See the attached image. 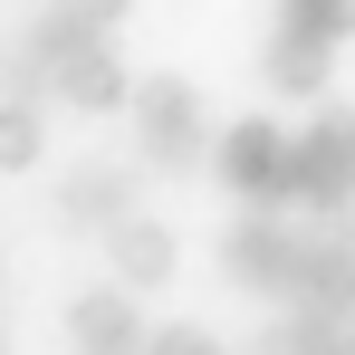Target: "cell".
<instances>
[{
  "mask_svg": "<svg viewBox=\"0 0 355 355\" xmlns=\"http://www.w3.org/2000/svg\"><path fill=\"white\" fill-rule=\"evenodd\" d=\"M125 116H135L144 173H192V164H211V116H202L192 77H144V87H125Z\"/></svg>",
  "mask_w": 355,
  "mask_h": 355,
  "instance_id": "6da1fadb",
  "label": "cell"
},
{
  "mask_svg": "<svg viewBox=\"0 0 355 355\" xmlns=\"http://www.w3.org/2000/svg\"><path fill=\"white\" fill-rule=\"evenodd\" d=\"M288 125L279 116H250V125H231V135H211V173L231 182L250 211H288Z\"/></svg>",
  "mask_w": 355,
  "mask_h": 355,
  "instance_id": "7a4b0ae2",
  "label": "cell"
},
{
  "mask_svg": "<svg viewBox=\"0 0 355 355\" xmlns=\"http://www.w3.org/2000/svg\"><path fill=\"white\" fill-rule=\"evenodd\" d=\"M297 250H307V231H297L288 211H250V221L221 240V269H231L250 297H279V307H288V288H297Z\"/></svg>",
  "mask_w": 355,
  "mask_h": 355,
  "instance_id": "3957f363",
  "label": "cell"
},
{
  "mask_svg": "<svg viewBox=\"0 0 355 355\" xmlns=\"http://www.w3.org/2000/svg\"><path fill=\"white\" fill-rule=\"evenodd\" d=\"M106 269H116V288L125 297H154V288H173V269H182V240L164 231V221H144V211H125V221H106Z\"/></svg>",
  "mask_w": 355,
  "mask_h": 355,
  "instance_id": "277c9868",
  "label": "cell"
},
{
  "mask_svg": "<svg viewBox=\"0 0 355 355\" xmlns=\"http://www.w3.org/2000/svg\"><path fill=\"white\" fill-rule=\"evenodd\" d=\"M288 307H327V317H346V327H355V221H327V231H307Z\"/></svg>",
  "mask_w": 355,
  "mask_h": 355,
  "instance_id": "5b68a950",
  "label": "cell"
},
{
  "mask_svg": "<svg viewBox=\"0 0 355 355\" xmlns=\"http://www.w3.org/2000/svg\"><path fill=\"white\" fill-rule=\"evenodd\" d=\"M125 87H135V77H125V58H116V39H106V29H96V39H77V49L49 67V96L77 106V116H116Z\"/></svg>",
  "mask_w": 355,
  "mask_h": 355,
  "instance_id": "8992f818",
  "label": "cell"
},
{
  "mask_svg": "<svg viewBox=\"0 0 355 355\" xmlns=\"http://www.w3.org/2000/svg\"><path fill=\"white\" fill-rule=\"evenodd\" d=\"M58 211L77 221V231H106V221H125V211H144V173L135 164H77V173L58 182Z\"/></svg>",
  "mask_w": 355,
  "mask_h": 355,
  "instance_id": "52a82bcc",
  "label": "cell"
},
{
  "mask_svg": "<svg viewBox=\"0 0 355 355\" xmlns=\"http://www.w3.org/2000/svg\"><path fill=\"white\" fill-rule=\"evenodd\" d=\"M67 346L77 355H144V307L125 288H87L67 307Z\"/></svg>",
  "mask_w": 355,
  "mask_h": 355,
  "instance_id": "ba28073f",
  "label": "cell"
},
{
  "mask_svg": "<svg viewBox=\"0 0 355 355\" xmlns=\"http://www.w3.org/2000/svg\"><path fill=\"white\" fill-rule=\"evenodd\" d=\"M327 67H336V49H317V39H297V29H269V49H259V77H269L279 96H317Z\"/></svg>",
  "mask_w": 355,
  "mask_h": 355,
  "instance_id": "9c48e42d",
  "label": "cell"
},
{
  "mask_svg": "<svg viewBox=\"0 0 355 355\" xmlns=\"http://www.w3.org/2000/svg\"><path fill=\"white\" fill-rule=\"evenodd\" d=\"M49 154V96H0V173H29Z\"/></svg>",
  "mask_w": 355,
  "mask_h": 355,
  "instance_id": "30bf717a",
  "label": "cell"
},
{
  "mask_svg": "<svg viewBox=\"0 0 355 355\" xmlns=\"http://www.w3.org/2000/svg\"><path fill=\"white\" fill-rule=\"evenodd\" d=\"M279 29L317 39V49H346L355 39V0H279Z\"/></svg>",
  "mask_w": 355,
  "mask_h": 355,
  "instance_id": "8fae6325",
  "label": "cell"
},
{
  "mask_svg": "<svg viewBox=\"0 0 355 355\" xmlns=\"http://www.w3.org/2000/svg\"><path fill=\"white\" fill-rule=\"evenodd\" d=\"M144 355H221L202 327H144Z\"/></svg>",
  "mask_w": 355,
  "mask_h": 355,
  "instance_id": "7c38bea8",
  "label": "cell"
},
{
  "mask_svg": "<svg viewBox=\"0 0 355 355\" xmlns=\"http://www.w3.org/2000/svg\"><path fill=\"white\" fill-rule=\"evenodd\" d=\"M58 10H77L87 29H125V10H135V0H58Z\"/></svg>",
  "mask_w": 355,
  "mask_h": 355,
  "instance_id": "4fadbf2b",
  "label": "cell"
},
{
  "mask_svg": "<svg viewBox=\"0 0 355 355\" xmlns=\"http://www.w3.org/2000/svg\"><path fill=\"white\" fill-rule=\"evenodd\" d=\"M0 355H10V327H0Z\"/></svg>",
  "mask_w": 355,
  "mask_h": 355,
  "instance_id": "5bb4252c",
  "label": "cell"
}]
</instances>
